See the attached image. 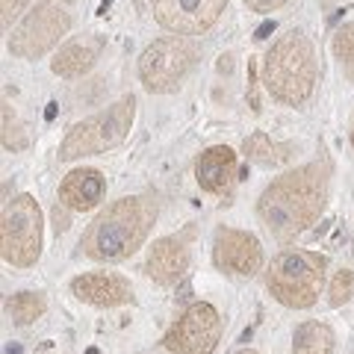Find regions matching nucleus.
I'll use <instances>...</instances> for the list:
<instances>
[{
	"instance_id": "412c9836",
	"label": "nucleus",
	"mask_w": 354,
	"mask_h": 354,
	"mask_svg": "<svg viewBox=\"0 0 354 354\" xmlns=\"http://www.w3.org/2000/svg\"><path fill=\"white\" fill-rule=\"evenodd\" d=\"M328 301L330 307H342L346 301H351L354 298V272L346 269V266H339V269L334 272V278H330V290H328Z\"/></svg>"
},
{
	"instance_id": "dca6fc26",
	"label": "nucleus",
	"mask_w": 354,
	"mask_h": 354,
	"mask_svg": "<svg viewBox=\"0 0 354 354\" xmlns=\"http://www.w3.org/2000/svg\"><path fill=\"white\" fill-rule=\"evenodd\" d=\"M101 50H104V39L101 36L71 39L57 50L50 68H53V74L65 77V80H74V77H83L88 68H92V65L97 62V57H101Z\"/></svg>"
},
{
	"instance_id": "b1692460",
	"label": "nucleus",
	"mask_w": 354,
	"mask_h": 354,
	"mask_svg": "<svg viewBox=\"0 0 354 354\" xmlns=\"http://www.w3.org/2000/svg\"><path fill=\"white\" fill-rule=\"evenodd\" d=\"M24 6H27V0H3V30H9V24L21 15Z\"/></svg>"
},
{
	"instance_id": "39448f33",
	"label": "nucleus",
	"mask_w": 354,
	"mask_h": 354,
	"mask_svg": "<svg viewBox=\"0 0 354 354\" xmlns=\"http://www.w3.org/2000/svg\"><path fill=\"white\" fill-rule=\"evenodd\" d=\"M133 118H136V97L124 95L113 106L101 109V113H95L92 118L80 121V124H74L65 133L59 145V160L71 162V160L88 157V153H104L109 148L121 145L133 127Z\"/></svg>"
},
{
	"instance_id": "6e6552de",
	"label": "nucleus",
	"mask_w": 354,
	"mask_h": 354,
	"mask_svg": "<svg viewBox=\"0 0 354 354\" xmlns=\"http://www.w3.org/2000/svg\"><path fill=\"white\" fill-rule=\"evenodd\" d=\"M198 48L183 36H165L148 44L139 57V77L148 92H174L195 68Z\"/></svg>"
},
{
	"instance_id": "c85d7f7f",
	"label": "nucleus",
	"mask_w": 354,
	"mask_h": 354,
	"mask_svg": "<svg viewBox=\"0 0 354 354\" xmlns=\"http://www.w3.org/2000/svg\"><path fill=\"white\" fill-rule=\"evenodd\" d=\"M236 354H257V351H248V348H245V351H236Z\"/></svg>"
},
{
	"instance_id": "aec40b11",
	"label": "nucleus",
	"mask_w": 354,
	"mask_h": 354,
	"mask_svg": "<svg viewBox=\"0 0 354 354\" xmlns=\"http://www.w3.org/2000/svg\"><path fill=\"white\" fill-rule=\"evenodd\" d=\"M330 48H334V57L339 59L348 83H354V21L351 24H342L334 32V44H330Z\"/></svg>"
},
{
	"instance_id": "a878e982",
	"label": "nucleus",
	"mask_w": 354,
	"mask_h": 354,
	"mask_svg": "<svg viewBox=\"0 0 354 354\" xmlns=\"http://www.w3.org/2000/svg\"><path fill=\"white\" fill-rule=\"evenodd\" d=\"M272 30H274V21H266V24H260V27H257V32H254V39H260V41H263V39H269V32H272Z\"/></svg>"
},
{
	"instance_id": "423d86ee",
	"label": "nucleus",
	"mask_w": 354,
	"mask_h": 354,
	"mask_svg": "<svg viewBox=\"0 0 354 354\" xmlns=\"http://www.w3.org/2000/svg\"><path fill=\"white\" fill-rule=\"evenodd\" d=\"M0 254L15 269H30L41 257V209L32 195L6 201L0 216Z\"/></svg>"
},
{
	"instance_id": "4be33fe9",
	"label": "nucleus",
	"mask_w": 354,
	"mask_h": 354,
	"mask_svg": "<svg viewBox=\"0 0 354 354\" xmlns=\"http://www.w3.org/2000/svg\"><path fill=\"white\" fill-rule=\"evenodd\" d=\"M3 148H9V151L27 148V133L21 130V121L15 118L12 109H9V104H3Z\"/></svg>"
},
{
	"instance_id": "2eb2a0df",
	"label": "nucleus",
	"mask_w": 354,
	"mask_h": 354,
	"mask_svg": "<svg viewBox=\"0 0 354 354\" xmlns=\"http://www.w3.org/2000/svg\"><path fill=\"white\" fill-rule=\"evenodd\" d=\"M106 192V177L97 169H77L62 180L59 186V201L74 209V213H86L101 204Z\"/></svg>"
},
{
	"instance_id": "6ab92c4d",
	"label": "nucleus",
	"mask_w": 354,
	"mask_h": 354,
	"mask_svg": "<svg viewBox=\"0 0 354 354\" xmlns=\"http://www.w3.org/2000/svg\"><path fill=\"white\" fill-rule=\"evenodd\" d=\"M48 310V301H44L41 292H18L6 301V313L15 325H30Z\"/></svg>"
},
{
	"instance_id": "0eeeda50",
	"label": "nucleus",
	"mask_w": 354,
	"mask_h": 354,
	"mask_svg": "<svg viewBox=\"0 0 354 354\" xmlns=\"http://www.w3.org/2000/svg\"><path fill=\"white\" fill-rule=\"evenodd\" d=\"M68 3L74 0H41L39 6H32L9 36V50L21 59H39L53 44H59V39L71 30Z\"/></svg>"
},
{
	"instance_id": "393cba45",
	"label": "nucleus",
	"mask_w": 354,
	"mask_h": 354,
	"mask_svg": "<svg viewBox=\"0 0 354 354\" xmlns=\"http://www.w3.org/2000/svg\"><path fill=\"white\" fill-rule=\"evenodd\" d=\"M248 9H254V12H274V9L286 6L290 0H245Z\"/></svg>"
},
{
	"instance_id": "20e7f679",
	"label": "nucleus",
	"mask_w": 354,
	"mask_h": 354,
	"mask_svg": "<svg viewBox=\"0 0 354 354\" xmlns=\"http://www.w3.org/2000/svg\"><path fill=\"white\" fill-rule=\"evenodd\" d=\"M325 269H328L325 254L290 248L281 251L266 269V286L274 295V301H281L283 307L307 310L319 301V292H322L325 283Z\"/></svg>"
},
{
	"instance_id": "5701e85b",
	"label": "nucleus",
	"mask_w": 354,
	"mask_h": 354,
	"mask_svg": "<svg viewBox=\"0 0 354 354\" xmlns=\"http://www.w3.org/2000/svg\"><path fill=\"white\" fill-rule=\"evenodd\" d=\"M248 97H251V109L260 113V97H257V62L248 59Z\"/></svg>"
},
{
	"instance_id": "c756f323",
	"label": "nucleus",
	"mask_w": 354,
	"mask_h": 354,
	"mask_svg": "<svg viewBox=\"0 0 354 354\" xmlns=\"http://www.w3.org/2000/svg\"><path fill=\"white\" fill-rule=\"evenodd\" d=\"M351 139H354V133H351Z\"/></svg>"
},
{
	"instance_id": "4468645a",
	"label": "nucleus",
	"mask_w": 354,
	"mask_h": 354,
	"mask_svg": "<svg viewBox=\"0 0 354 354\" xmlns=\"http://www.w3.org/2000/svg\"><path fill=\"white\" fill-rule=\"evenodd\" d=\"M195 180L209 195H225L236 180V153L227 145L207 148L195 162Z\"/></svg>"
},
{
	"instance_id": "f257e3e1",
	"label": "nucleus",
	"mask_w": 354,
	"mask_h": 354,
	"mask_svg": "<svg viewBox=\"0 0 354 354\" xmlns=\"http://www.w3.org/2000/svg\"><path fill=\"white\" fill-rule=\"evenodd\" d=\"M325 201L328 169L322 162H307L266 186L257 201V216L274 239L290 242L322 216Z\"/></svg>"
},
{
	"instance_id": "9d476101",
	"label": "nucleus",
	"mask_w": 354,
	"mask_h": 354,
	"mask_svg": "<svg viewBox=\"0 0 354 354\" xmlns=\"http://www.w3.org/2000/svg\"><path fill=\"white\" fill-rule=\"evenodd\" d=\"M151 6L165 30L177 36H195L216 24L227 0H151Z\"/></svg>"
},
{
	"instance_id": "f3484780",
	"label": "nucleus",
	"mask_w": 354,
	"mask_h": 354,
	"mask_svg": "<svg viewBox=\"0 0 354 354\" xmlns=\"http://www.w3.org/2000/svg\"><path fill=\"white\" fill-rule=\"evenodd\" d=\"M337 337L325 322H301L292 334V354H334Z\"/></svg>"
},
{
	"instance_id": "7ed1b4c3",
	"label": "nucleus",
	"mask_w": 354,
	"mask_h": 354,
	"mask_svg": "<svg viewBox=\"0 0 354 354\" xmlns=\"http://www.w3.org/2000/svg\"><path fill=\"white\" fill-rule=\"evenodd\" d=\"M316 50L301 30H290L266 50L263 83L274 101L301 106L316 86Z\"/></svg>"
},
{
	"instance_id": "ddd939ff",
	"label": "nucleus",
	"mask_w": 354,
	"mask_h": 354,
	"mask_svg": "<svg viewBox=\"0 0 354 354\" xmlns=\"http://www.w3.org/2000/svg\"><path fill=\"white\" fill-rule=\"evenodd\" d=\"M71 292L86 304L95 307H118L133 301V286L127 278L113 272H92V274H77L71 281Z\"/></svg>"
},
{
	"instance_id": "a211bd4d",
	"label": "nucleus",
	"mask_w": 354,
	"mask_h": 354,
	"mask_svg": "<svg viewBox=\"0 0 354 354\" xmlns=\"http://www.w3.org/2000/svg\"><path fill=\"white\" fill-rule=\"evenodd\" d=\"M242 151H245V157L251 162H257V165H281L286 157H290V148L272 142L266 133H254V136H248Z\"/></svg>"
},
{
	"instance_id": "9b49d317",
	"label": "nucleus",
	"mask_w": 354,
	"mask_h": 354,
	"mask_svg": "<svg viewBox=\"0 0 354 354\" xmlns=\"http://www.w3.org/2000/svg\"><path fill=\"white\" fill-rule=\"evenodd\" d=\"M213 260L221 272L251 278L263 269V248L254 234H245V230L236 227H218L213 242Z\"/></svg>"
},
{
	"instance_id": "1a4fd4ad",
	"label": "nucleus",
	"mask_w": 354,
	"mask_h": 354,
	"mask_svg": "<svg viewBox=\"0 0 354 354\" xmlns=\"http://www.w3.org/2000/svg\"><path fill=\"white\" fill-rule=\"evenodd\" d=\"M221 339V316L213 304L195 301L165 334L162 346L171 354H213Z\"/></svg>"
},
{
	"instance_id": "cd10ccee",
	"label": "nucleus",
	"mask_w": 354,
	"mask_h": 354,
	"mask_svg": "<svg viewBox=\"0 0 354 354\" xmlns=\"http://www.w3.org/2000/svg\"><path fill=\"white\" fill-rule=\"evenodd\" d=\"M86 354H101V351H97V348H88V351H86Z\"/></svg>"
},
{
	"instance_id": "bb28decb",
	"label": "nucleus",
	"mask_w": 354,
	"mask_h": 354,
	"mask_svg": "<svg viewBox=\"0 0 354 354\" xmlns=\"http://www.w3.org/2000/svg\"><path fill=\"white\" fill-rule=\"evenodd\" d=\"M44 118H48V121L57 118V104H48V109H44Z\"/></svg>"
},
{
	"instance_id": "f03ea898",
	"label": "nucleus",
	"mask_w": 354,
	"mask_h": 354,
	"mask_svg": "<svg viewBox=\"0 0 354 354\" xmlns=\"http://www.w3.org/2000/svg\"><path fill=\"white\" fill-rule=\"evenodd\" d=\"M153 221H157V204L148 195H127L109 204L86 227L80 248L88 260L121 263L145 245Z\"/></svg>"
},
{
	"instance_id": "f8f14e48",
	"label": "nucleus",
	"mask_w": 354,
	"mask_h": 354,
	"mask_svg": "<svg viewBox=\"0 0 354 354\" xmlns=\"http://www.w3.org/2000/svg\"><path fill=\"white\" fill-rule=\"evenodd\" d=\"M186 269H189V239L183 234L162 236L153 242V248L148 251V260H145L148 278H153L162 286H171L183 278Z\"/></svg>"
}]
</instances>
